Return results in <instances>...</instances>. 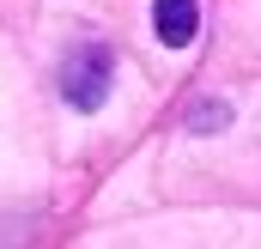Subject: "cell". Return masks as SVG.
Listing matches in <instances>:
<instances>
[{
  "label": "cell",
  "mask_w": 261,
  "mask_h": 249,
  "mask_svg": "<svg viewBox=\"0 0 261 249\" xmlns=\"http://www.w3.org/2000/svg\"><path fill=\"white\" fill-rule=\"evenodd\" d=\"M110 79H116V61H110V49H85V55H73L61 73V91L73 110H103V97H110Z\"/></svg>",
  "instance_id": "6da1fadb"
},
{
  "label": "cell",
  "mask_w": 261,
  "mask_h": 249,
  "mask_svg": "<svg viewBox=\"0 0 261 249\" xmlns=\"http://www.w3.org/2000/svg\"><path fill=\"white\" fill-rule=\"evenodd\" d=\"M189 128H195V134H213V128H231V110H225V104H213V97H200L195 110H189Z\"/></svg>",
  "instance_id": "3957f363"
},
{
  "label": "cell",
  "mask_w": 261,
  "mask_h": 249,
  "mask_svg": "<svg viewBox=\"0 0 261 249\" xmlns=\"http://www.w3.org/2000/svg\"><path fill=\"white\" fill-rule=\"evenodd\" d=\"M152 24H158V37L170 49H189L200 31V6L195 0H152Z\"/></svg>",
  "instance_id": "7a4b0ae2"
}]
</instances>
